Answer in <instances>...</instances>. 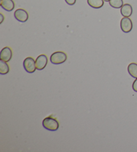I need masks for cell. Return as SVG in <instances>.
Masks as SVG:
<instances>
[{
	"mask_svg": "<svg viewBox=\"0 0 137 152\" xmlns=\"http://www.w3.org/2000/svg\"><path fill=\"white\" fill-rule=\"evenodd\" d=\"M23 66L25 70L28 73H34L36 71V60H34L33 58L28 57L23 60Z\"/></svg>",
	"mask_w": 137,
	"mask_h": 152,
	"instance_id": "cell-3",
	"label": "cell"
},
{
	"mask_svg": "<svg viewBox=\"0 0 137 152\" xmlns=\"http://www.w3.org/2000/svg\"><path fill=\"white\" fill-rule=\"evenodd\" d=\"M0 18H1V21H0V23H2L4 20V16L2 14H0Z\"/></svg>",
	"mask_w": 137,
	"mask_h": 152,
	"instance_id": "cell-16",
	"label": "cell"
},
{
	"mask_svg": "<svg viewBox=\"0 0 137 152\" xmlns=\"http://www.w3.org/2000/svg\"><path fill=\"white\" fill-rule=\"evenodd\" d=\"M110 6L116 9H119L124 5L123 0H110Z\"/></svg>",
	"mask_w": 137,
	"mask_h": 152,
	"instance_id": "cell-13",
	"label": "cell"
},
{
	"mask_svg": "<svg viewBox=\"0 0 137 152\" xmlns=\"http://www.w3.org/2000/svg\"><path fill=\"white\" fill-rule=\"evenodd\" d=\"M104 1H106V2H107V1H109V2L110 0H104Z\"/></svg>",
	"mask_w": 137,
	"mask_h": 152,
	"instance_id": "cell-17",
	"label": "cell"
},
{
	"mask_svg": "<svg viewBox=\"0 0 137 152\" xmlns=\"http://www.w3.org/2000/svg\"><path fill=\"white\" fill-rule=\"evenodd\" d=\"M50 62L51 63L54 64H60L66 61L67 55L64 52L58 51L54 52L50 56Z\"/></svg>",
	"mask_w": 137,
	"mask_h": 152,
	"instance_id": "cell-2",
	"label": "cell"
},
{
	"mask_svg": "<svg viewBox=\"0 0 137 152\" xmlns=\"http://www.w3.org/2000/svg\"><path fill=\"white\" fill-rule=\"evenodd\" d=\"M14 17L20 22H26L29 18L28 13L23 9H17L14 12Z\"/></svg>",
	"mask_w": 137,
	"mask_h": 152,
	"instance_id": "cell-5",
	"label": "cell"
},
{
	"mask_svg": "<svg viewBox=\"0 0 137 152\" xmlns=\"http://www.w3.org/2000/svg\"><path fill=\"white\" fill-rule=\"evenodd\" d=\"M128 72L132 77L137 78V64L132 62L128 66Z\"/></svg>",
	"mask_w": 137,
	"mask_h": 152,
	"instance_id": "cell-11",
	"label": "cell"
},
{
	"mask_svg": "<svg viewBox=\"0 0 137 152\" xmlns=\"http://www.w3.org/2000/svg\"><path fill=\"white\" fill-rule=\"evenodd\" d=\"M133 24L132 20L128 17H124L120 21V28L123 32L128 33L133 30Z\"/></svg>",
	"mask_w": 137,
	"mask_h": 152,
	"instance_id": "cell-4",
	"label": "cell"
},
{
	"mask_svg": "<svg viewBox=\"0 0 137 152\" xmlns=\"http://www.w3.org/2000/svg\"><path fill=\"white\" fill-rule=\"evenodd\" d=\"M12 58V50L8 46L4 47L0 53V60L4 62H9Z\"/></svg>",
	"mask_w": 137,
	"mask_h": 152,
	"instance_id": "cell-7",
	"label": "cell"
},
{
	"mask_svg": "<svg viewBox=\"0 0 137 152\" xmlns=\"http://www.w3.org/2000/svg\"><path fill=\"white\" fill-rule=\"evenodd\" d=\"M133 89L134 91H135V92L137 93V78H136L133 84Z\"/></svg>",
	"mask_w": 137,
	"mask_h": 152,
	"instance_id": "cell-15",
	"label": "cell"
},
{
	"mask_svg": "<svg viewBox=\"0 0 137 152\" xmlns=\"http://www.w3.org/2000/svg\"><path fill=\"white\" fill-rule=\"evenodd\" d=\"M66 4L69 5V6H73L74 5L76 2V0H65Z\"/></svg>",
	"mask_w": 137,
	"mask_h": 152,
	"instance_id": "cell-14",
	"label": "cell"
},
{
	"mask_svg": "<svg viewBox=\"0 0 137 152\" xmlns=\"http://www.w3.org/2000/svg\"><path fill=\"white\" fill-rule=\"evenodd\" d=\"M0 5L7 12H12L15 7V3L13 0H1Z\"/></svg>",
	"mask_w": 137,
	"mask_h": 152,
	"instance_id": "cell-8",
	"label": "cell"
},
{
	"mask_svg": "<svg viewBox=\"0 0 137 152\" xmlns=\"http://www.w3.org/2000/svg\"><path fill=\"white\" fill-rule=\"evenodd\" d=\"M48 64V58L45 54H41L38 56L36 60V69L38 70H42L46 68Z\"/></svg>",
	"mask_w": 137,
	"mask_h": 152,
	"instance_id": "cell-6",
	"label": "cell"
},
{
	"mask_svg": "<svg viewBox=\"0 0 137 152\" xmlns=\"http://www.w3.org/2000/svg\"><path fill=\"white\" fill-rule=\"evenodd\" d=\"M42 125L45 129L51 131V132H56L59 129V122L53 117H46L42 121Z\"/></svg>",
	"mask_w": 137,
	"mask_h": 152,
	"instance_id": "cell-1",
	"label": "cell"
},
{
	"mask_svg": "<svg viewBox=\"0 0 137 152\" xmlns=\"http://www.w3.org/2000/svg\"><path fill=\"white\" fill-rule=\"evenodd\" d=\"M9 72V66L6 62L0 60V74L6 75Z\"/></svg>",
	"mask_w": 137,
	"mask_h": 152,
	"instance_id": "cell-12",
	"label": "cell"
},
{
	"mask_svg": "<svg viewBox=\"0 0 137 152\" xmlns=\"http://www.w3.org/2000/svg\"><path fill=\"white\" fill-rule=\"evenodd\" d=\"M120 13L121 15L124 17L129 18L131 16L132 14H133V7H132L131 5L128 4H124L120 8Z\"/></svg>",
	"mask_w": 137,
	"mask_h": 152,
	"instance_id": "cell-9",
	"label": "cell"
},
{
	"mask_svg": "<svg viewBox=\"0 0 137 152\" xmlns=\"http://www.w3.org/2000/svg\"><path fill=\"white\" fill-rule=\"evenodd\" d=\"M104 0H87L88 4L94 9H99L104 6Z\"/></svg>",
	"mask_w": 137,
	"mask_h": 152,
	"instance_id": "cell-10",
	"label": "cell"
}]
</instances>
